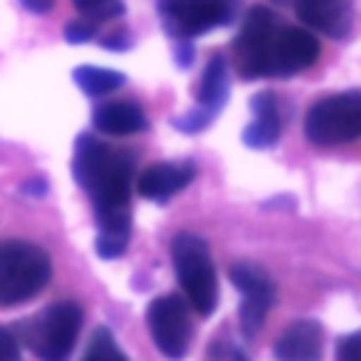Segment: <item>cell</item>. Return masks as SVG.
<instances>
[{
    "mask_svg": "<svg viewBox=\"0 0 361 361\" xmlns=\"http://www.w3.org/2000/svg\"><path fill=\"white\" fill-rule=\"evenodd\" d=\"M206 361H245V355L231 341H217V344L209 347V358Z\"/></svg>",
    "mask_w": 361,
    "mask_h": 361,
    "instance_id": "cell-20",
    "label": "cell"
},
{
    "mask_svg": "<svg viewBox=\"0 0 361 361\" xmlns=\"http://www.w3.org/2000/svg\"><path fill=\"white\" fill-rule=\"evenodd\" d=\"M237 8L240 0H158L164 28L178 39H189L231 23Z\"/></svg>",
    "mask_w": 361,
    "mask_h": 361,
    "instance_id": "cell-7",
    "label": "cell"
},
{
    "mask_svg": "<svg viewBox=\"0 0 361 361\" xmlns=\"http://www.w3.org/2000/svg\"><path fill=\"white\" fill-rule=\"evenodd\" d=\"M172 262L178 271V282L189 296V302L195 305V310L203 316L212 313L217 305V276L209 245L197 234L180 231L172 240Z\"/></svg>",
    "mask_w": 361,
    "mask_h": 361,
    "instance_id": "cell-4",
    "label": "cell"
},
{
    "mask_svg": "<svg viewBox=\"0 0 361 361\" xmlns=\"http://www.w3.org/2000/svg\"><path fill=\"white\" fill-rule=\"evenodd\" d=\"M93 23H87V20H73V23H68V28H65V39L68 42H87L90 37H93Z\"/></svg>",
    "mask_w": 361,
    "mask_h": 361,
    "instance_id": "cell-21",
    "label": "cell"
},
{
    "mask_svg": "<svg viewBox=\"0 0 361 361\" xmlns=\"http://www.w3.org/2000/svg\"><path fill=\"white\" fill-rule=\"evenodd\" d=\"M316 37L305 28L282 25L279 17L265 6H254L234 37V62L245 79L290 76L316 62Z\"/></svg>",
    "mask_w": 361,
    "mask_h": 361,
    "instance_id": "cell-2",
    "label": "cell"
},
{
    "mask_svg": "<svg viewBox=\"0 0 361 361\" xmlns=\"http://www.w3.org/2000/svg\"><path fill=\"white\" fill-rule=\"evenodd\" d=\"M133 155L113 149L93 135H79L73 175L82 189L90 195L99 237L96 251L99 257H121L130 240V183H133Z\"/></svg>",
    "mask_w": 361,
    "mask_h": 361,
    "instance_id": "cell-1",
    "label": "cell"
},
{
    "mask_svg": "<svg viewBox=\"0 0 361 361\" xmlns=\"http://www.w3.org/2000/svg\"><path fill=\"white\" fill-rule=\"evenodd\" d=\"M82 327V310L76 302H56L45 307L28 324V347L39 355V361H68L73 353L76 336Z\"/></svg>",
    "mask_w": 361,
    "mask_h": 361,
    "instance_id": "cell-6",
    "label": "cell"
},
{
    "mask_svg": "<svg viewBox=\"0 0 361 361\" xmlns=\"http://www.w3.org/2000/svg\"><path fill=\"white\" fill-rule=\"evenodd\" d=\"M305 135L319 147L361 138V93H336L316 102L307 110Z\"/></svg>",
    "mask_w": 361,
    "mask_h": 361,
    "instance_id": "cell-5",
    "label": "cell"
},
{
    "mask_svg": "<svg viewBox=\"0 0 361 361\" xmlns=\"http://www.w3.org/2000/svg\"><path fill=\"white\" fill-rule=\"evenodd\" d=\"M147 324L155 347L166 358H183L192 338L189 305L180 296H158L147 310Z\"/></svg>",
    "mask_w": 361,
    "mask_h": 361,
    "instance_id": "cell-8",
    "label": "cell"
},
{
    "mask_svg": "<svg viewBox=\"0 0 361 361\" xmlns=\"http://www.w3.org/2000/svg\"><path fill=\"white\" fill-rule=\"evenodd\" d=\"M336 355H338V361H361V330L344 336V338L338 341Z\"/></svg>",
    "mask_w": 361,
    "mask_h": 361,
    "instance_id": "cell-19",
    "label": "cell"
},
{
    "mask_svg": "<svg viewBox=\"0 0 361 361\" xmlns=\"http://www.w3.org/2000/svg\"><path fill=\"white\" fill-rule=\"evenodd\" d=\"M73 82L87 93V96H107L124 85V76L110 68H96V65H79L73 71Z\"/></svg>",
    "mask_w": 361,
    "mask_h": 361,
    "instance_id": "cell-16",
    "label": "cell"
},
{
    "mask_svg": "<svg viewBox=\"0 0 361 361\" xmlns=\"http://www.w3.org/2000/svg\"><path fill=\"white\" fill-rule=\"evenodd\" d=\"M296 6V17L316 28L324 31L327 37H347L350 34V20H353V8L350 0H293Z\"/></svg>",
    "mask_w": 361,
    "mask_h": 361,
    "instance_id": "cell-11",
    "label": "cell"
},
{
    "mask_svg": "<svg viewBox=\"0 0 361 361\" xmlns=\"http://www.w3.org/2000/svg\"><path fill=\"white\" fill-rule=\"evenodd\" d=\"M324 353V333L322 324L313 319H299L285 327L274 344V355L279 361H322Z\"/></svg>",
    "mask_w": 361,
    "mask_h": 361,
    "instance_id": "cell-10",
    "label": "cell"
},
{
    "mask_svg": "<svg viewBox=\"0 0 361 361\" xmlns=\"http://www.w3.org/2000/svg\"><path fill=\"white\" fill-rule=\"evenodd\" d=\"M231 282L243 290V307H240V327L245 336H254L262 322L265 313L274 302V282L268 279V274L257 265L248 262H237L231 265Z\"/></svg>",
    "mask_w": 361,
    "mask_h": 361,
    "instance_id": "cell-9",
    "label": "cell"
},
{
    "mask_svg": "<svg viewBox=\"0 0 361 361\" xmlns=\"http://www.w3.org/2000/svg\"><path fill=\"white\" fill-rule=\"evenodd\" d=\"M279 3H282V0H279Z\"/></svg>",
    "mask_w": 361,
    "mask_h": 361,
    "instance_id": "cell-25",
    "label": "cell"
},
{
    "mask_svg": "<svg viewBox=\"0 0 361 361\" xmlns=\"http://www.w3.org/2000/svg\"><path fill=\"white\" fill-rule=\"evenodd\" d=\"M102 42H104L107 48H127V34L118 28L116 34H107V37H102Z\"/></svg>",
    "mask_w": 361,
    "mask_h": 361,
    "instance_id": "cell-24",
    "label": "cell"
},
{
    "mask_svg": "<svg viewBox=\"0 0 361 361\" xmlns=\"http://www.w3.org/2000/svg\"><path fill=\"white\" fill-rule=\"evenodd\" d=\"M195 178V169L189 164H155L141 172L138 192L149 200H166L175 192H180Z\"/></svg>",
    "mask_w": 361,
    "mask_h": 361,
    "instance_id": "cell-12",
    "label": "cell"
},
{
    "mask_svg": "<svg viewBox=\"0 0 361 361\" xmlns=\"http://www.w3.org/2000/svg\"><path fill=\"white\" fill-rule=\"evenodd\" d=\"M251 107H254V121L243 130V141L248 147H259V149L274 147L279 138V130H282L276 99L271 93H259L251 99Z\"/></svg>",
    "mask_w": 361,
    "mask_h": 361,
    "instance_id": "cell-14",
    "label": "cell"
},
{
    "mask_svg": "<svg viewBox=\"0 0 361 361\" xmlns=\"http://www.w3.org/2000/svg\"><path fill=\"white\" fill-rule=\"evenodd\" d=\"M0 361H20V350H17V338L0 327Z\"/></svg>",
    "mask_w": 361,
    "mask_h": 361,
    "instance_id": "cell-22",
    "label": "cell"
},
{
    "mask_svg": "<svg viewBox=\"0 0 361 361\" xmlns=\"http://www.w3.org/2000/svg\"><path fill=\"white\" fill-rule=\"evenodd\" d=\"M93 124H96V130H102L107 135H133L147 127V116L135 102L118 99V102H107V104L96 107Z\"/></svg>",
    "mask_w": 361,
    "mask_h": 361,
    "instance_id": "cell-13",
    "label": "cell"
},
{
    "mask_svg": "<svg viewBox=\"0 0 361 361\" xmlns=\"http://www.w3.org/2000/svg\"><path fill=\"white\" fill-rule=\"evenodd\" d=\"M82 361H127V358H124V353L118 350L113 333H110L107 327H99V330L93 333L90 344H87Z\"/></svg>",
    "mask_w": 361,
    "mask_h": 361,
    "instance_id": "cell-17",
    "label": "cell"
},
{
    "mask_svg": "<svg viewBox=\"0 0 361 361\" xmlns=\"http://www.w3.org/2000/svg\"><path fill=\"white\" fill-rule=\"evenodd\" d=\"M73 6L90 20H99V17L107 20V17H118L124 11L121 0H73Z\"/></svg>",
    "mask_w": 361,
    "mask_h": 361,
    "instance_id": "cell-18",
    "label": "cell"
},
{
    "mask_svg": "<svg viewBox=\"0 0 361 361\" xmlns=\"http://www.w3.org/2000/svg\"><path fill=\"white\" fill-rule=\"evenodd\" d=\"M51 276L48 254L25 240L0 243V305H20L31 299Z\"/></svg>",
    "mask_w": 361,
    "mask_h": 361,
    "instance_id": "cell-3",
    "label": "cell"
},
{
    "mask_svg": "<svg viewBox=\"0 0 361 361\" xmlns=\"http://www.w3.org/2000/svg\"><path fill=\"white\" fill-rule=\"evenodd\" d=\"M20 3H23V8H28L34 14H45L54 8V0H20Z\"/></svg>",
    "mask_w": 361,
    "mask_h": 361,
    "instance_id": "cell-23",
    "label": "cell"
},
{
    "mask_svg": "<svg viewBox=\"0 0 361 361\" xmlns=\"http://www.w3.org/2000/svg\"><path fill=\"white\" fill-rule=\"evenodd\" d=\"M226 87H228V82H226V59L220 54H214L209 59V65H206V73H203L200 90H197V102H200L203 113L214 116V110L226 102Z\"/></svg>",
    "mask_w": 361,
    "mask_h": 361,
    "instance_id": "cell-15",
    "label": "cell"
}]
</instances>
